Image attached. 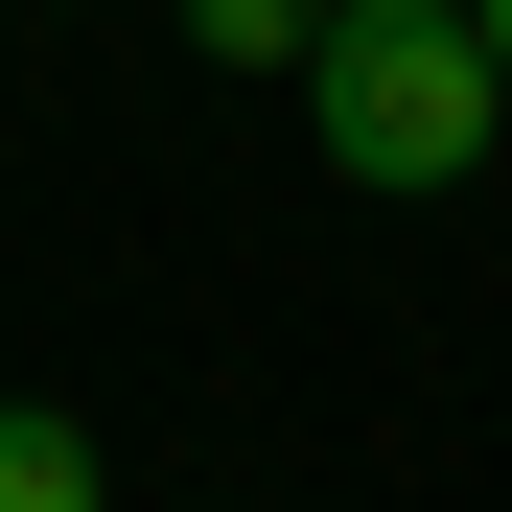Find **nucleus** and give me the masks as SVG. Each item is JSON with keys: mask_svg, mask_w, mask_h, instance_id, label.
Listing matches in <instances>:
<instances>
[{"mask_svg": "<svg viewBox=\"0 0 512 512\" xmlns=\"http://www.w3.org/2000/svg\"><path fill=\"white\" fill-rule=\"evenodd\" d=\"M466 24H489V70H512V0H466Z\"/></svg>", "mask_w": 512, "mask_h": 512, "instance_id": "4", "label": "nucleus"}, {"mask_svg": "<svg viewBox=\"0 0 512 512\" xmlns=\"http://www.w3.org/2000/svg\"><path fill=\"white\" fill-rule=\"evenodd\" d=\"M0 512H117V466H94L70 396H0Z\"/></svg>", "mask_w": 512, "mask_h": 512, "instance_id": "2", "label": "nucleus"}, {"mask_svg": "<svg viewBox=\"0 0 512 512\" xmlns=\"http://www.w3.org/2000/svg\"><path fill=\"white\" fill-rule=\"evenodd\" d=\"M303 117L350 187H466V163L512 140V70L466 0H326V47H303Z\"/></svg>", "mask_w": 512, "mask_h": 512, "instance_id": "1", "label": "nucleus"}, {"mask_svg": "<svg viewBox=\"0 0 512 512\" xmlns=\"http://www.w3.org/2000/svg\"><path fill=\"white\" fill-rule=\"evenodd\" d=\"M187 47H210V70H280V94H303V47H326V0H187Z\"/></svg>", "mask_w": 512, "mask_h": 512, "instance_id": "3", "label": "nucleus"}]
</instances>
